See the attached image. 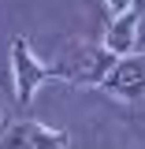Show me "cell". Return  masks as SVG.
<instances>
[{"instance_id":"4","label":"cell","mask_w":145,"mask_h":149,"mask_svg":"<svg viewBox=\"0 0 145 149\" xmlns=\"http://www.w3.org/2000/svg\"><path fill=\"white\" fill-rule=\"evenodd\" d=\"M138 22H142V11L138 8L115 15L108 22V34H104V49H112L115 56H130L134 52V41H138Z\"/></svg>"},{"instance_id":"5","label":"cell","mask_w":145,"mask_h":149,"mask_svg":"<svg viewBox=\"0 0 145 149\" xmlns=\"http://www.w3.org/2000/svg\"><path fill=\"white\" fill-rule=\"evenodd\" d=\"M0 149H37L34 146V134H30V123H15V127L4 130L0 138Z\"/></svg>"},{"instance_id":"1","label":"cell","mask_w":145,"mask_h":149,"mask_svg":"<svg viewBox=\"0 0 145 149\" xmlns=\"http://www.w3.org/2000/svg\"><path fill=\"white\" fill-rule=\"evenodd\" d=\"M11 71H15V101L22 108L34 101V93L41 90V82L60 78V67H45L22 37H15V45H11Z\"/></svg>"},{"instance_id":"6","label":"cell","mask_w":145,"mask_h":149,"mask_svg":"<svg viewBox=\"0 0 145 149\" xmlns=\"http://www.w3.org/2000/svg\"><path fill=\"white\" fill-rule=\"evenodd\" d=\"M104 4H108V15L115 19V15H123V11H130V8H134V0H104Z\"/></svg>"},{"instance_id":"3","label":"cell","mask_w":145,"mask_h":149,"mask_svg":"<svg viewBox=\"0 0 145 149\" xmlns=\"http://www.w3.org/2000/svg\"><path fill=\"white\" fill-rule=\"evenodd\" d=\"M115 101H142L145 97V52H130L119 56L112 63V71L101 82Z\"/></svg>"},{"instance_id":"2","label":"cell","mask_w":145,"mask_h":149,"mask_svg":"<svg viewBox=\"0 0 145 149\" xmlns=\"http://www.w3.org/2000/svg\"><path fill=\"white\" fill-rule=\"evenodd\" d=\"M115 60H119V56L112 52V49L82 45V49H74L71 60L60 63V78H67V82H74V86H101Z\"/></svg>"},{"instance_id":"7","label":"cell","mask_w":145,"mask_h":149,"mask_svg":"<svg viewBox=\"0 0 145 149\" xmlns=\"http://www.w3.org/2000/svg\"><path fill=\"white\" fill-rule=\"evenodd\" d=\"M0 138H4V112H0Z\"/></svg>"}]
</instances>
